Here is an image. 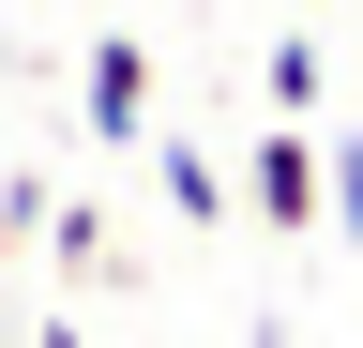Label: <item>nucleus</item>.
<instances>
[{
  "label": "nucleus",
  "instance_id": "f257e3e1",
  "mask_svg": "<svg viewBox=\"0 0 363 348\" xmlns=\"http://www.w3.org/2000/svg\"><path fill=\"white\" fill-rule=\"evenodd\" d=\"M242 197H257V228H272V242H318V228H333V167H318V121H272V137L242 152Z\"/></svg>",
  "mask_w": 363,
  "mask_h": 348
},
{
  "label": "nucleus",
  "instance_id": "f03ea898",
  "mask_svg": "<svg viewBox=\"0 0 363 348\" xmlns=\"http://www.w3.org/2000/svg\"><path fill=\"white\" fill-rule=\"evenodd\" d=\"M76 106H91V137H152V46H136V30H106V46H91V76H76Z\"/></svg>",
  "mask_w": 363,
  "mask_h": 348
},
{
  "label": "nucleus",
  "instance_id": "7ed1b4c3",
  "mask_svg": "<svg viewBox=\"0 0 363 348\" xmlns=\"http://www.w3.org/2000/svg\"><path fill=\"white\" fill-rule=\"evenodd\" d=\"M167 212H182V228H227V167L197 137H167Z\"/></svg>",
  "mask_w": 363,
  "mask_h": 348
},
{
  "label": "nucleus",
  "instance_id": "20e7f679",
  "mask_svg": "<svg viewBox=\"0 0 363 348\" xmlns=\"http://www.w3.org/2000/svg\"><path fill=\"white\" fill-rule=\"evenodd\" d=\"M257 91L288 106V121H318V30H272V61H257Z\"/></svg>",
  "mask_w": 363,
  "mask_h": 348
},
{
  "label": "nucleus",
  "instance_id": "39448f33",
  "mask_svg": "<svg viewBox=\"0 0 363 348\" xmlns=\"http://www.w3.org/2000/svg\"><path fill=\"white\" fill-rule=\"evenodd\" d=\"M318 167H333V228L363 242V121H348V137H318Z\"/></svg>",
  "mask_w": 363,
  "mask_h": 348
},
{
  "label": "nucleus",
  "instance_id": "423d86ee",
  "mask_svg": "<svg viewBox=\"0 0 363 348\" xmlns=\"http://www.w3.org/2000/svg\"><path fill=\"white\" fill-rule=\"evenodd\" d=\"M0 257H16V212H0Z\"/></svg>",
  "mask_w": 363,
  "mask_h": 348
},
{
  "label": "nucleus",
  "instance_id": "0eeeda50",
  "mask_svg": "<svg viewBox=\"0 0 363 348\" xmlns=\"http://www.w3.org/2000/svg\"><path fill=\"white\" fill-rule=\"evenodd\" d=\"M257 348H288V333H257Z\"/></svg>",
  "mask_w": 363,
  "mask_h": 348
}]
</instances>
